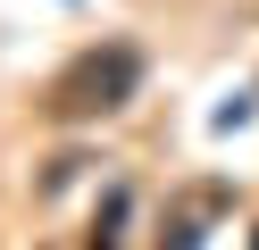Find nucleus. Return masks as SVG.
Instances as JSON below:
<instances>
[{
  "instance_id": "nucleus-1",
  "label": "nucleus",
  "mask_w": 259,
  "mask_h": 250,
  "mask_svg": "<svg viewBox=\"0 0 259 250\" xmlns=\"http://www.w3.org/2000/svg\"><path fill=\"white\" fill-rule=\"evenodd\" d=\"M134 92H142V50L109 33V42H84L42 83V117H51V125H101V117H117Z\"/></svg>"
},
{
  "instance_id": "nucleus-2",
  "label": "nucleus",
  "mask_w": 259,
  "mask_h": 250,
  "mask_svg": "<svg viewBox=\"0 0 259 250\" xmlns=\"http://www.w3.org/2000/svg\"><path fill=\"white\" fill-rule=\"evenodd\" d=\"M226 217V183H192L184 200L167 209V233H159V250H201V233Z\"/></svg>"
}]
</instances>
